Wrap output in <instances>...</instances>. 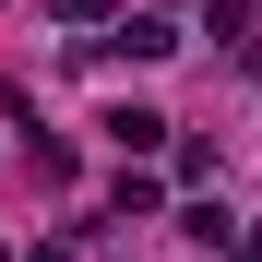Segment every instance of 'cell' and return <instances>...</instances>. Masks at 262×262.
Masks as SVG:
<instances>
[{
    "label": "cell",
    "instance_id": "1",
    "mask_svg": "<svg viewBox=\"0 0 262 262\" xmlns=\"http://www.w3.org/2000/svg\"><path fill=\"white\" fill-rule=\"evenodd\" d=\"M107 48H119V60H167V48H179V24H167V12H119Z\"/></svg>",
    "mask_w": 262,
    "mask_h": 262
},
{
    "label": "cell",
    "instance_id": "2",
    "mask_svg": "<svg viewBox=\"0 0 262 262\" xmlns=\"http://www.w3.org/2000/svg\"><path fill=\"white\" fill-rule=\"evenodd\" d=\"M107 143H119V155H155L167 119H155V107H107Z\"/></svg>",
    "mask_w": 262,
    "mask_h": 262
},
{
    "label": "cell",
    "instance_id": "3",
    "mask_svg": "<svg viewBox=\"0 0 262 262\" xmlns=\"http://www.w3.org/2000/svg\"><path fill=\"white\" fill-rule=\"evenodd\" d=\"M48 12H60V24H96V12H107V0H48Z\"/></svg>",
    "mask_w": 262,
    "mask_h": 262
},
{
    "label": "cell",
    "instance_id": "4",
    "mask_svg": "<svg viewBox=\"0 0 262 262\" xmlns=\"http://www.w3.org/2000/svg\"><path fill=\"white\" fill-rule=\"evenodd\" d=\"M36 262H72V250H60V238H48V250H36Z\"/></svg>",
    "mask_w": 262,
    "mask_h": 262
},
{
    "label": "cell",
    "instance_id": "5",
    "mask_svg": "<svg viewBox=\"0 0 262 262\" xmlns=\"http://www.w3.org/2000/svg\"><path fill=\"white\" fill-rule=\"evenodd\" d=\"M0 262H12V250H0Z\"/></svg>",
    "mask_w": 262,
    "mask_h": 262
}]
</instances>
